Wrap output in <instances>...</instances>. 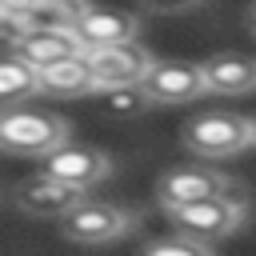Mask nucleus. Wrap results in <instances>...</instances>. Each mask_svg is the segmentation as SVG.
<instances>
[{
    "label": "nucleus",
    "mask_w": 256,
    "mask_h": 256,
    "mask_svg": "<svg viewBox=\"0 0 256 256\" xmlns=\"http://www.w3.org/2000/svg\"><path fill=\"white\" fill-rule=\"evenodd\" d=\"M76 36L84 48H100V44H120V40H136L140 32V16L132 12H116V8H80L76 12Z\"/></svg>",
    "instance_id": "10"
},
{
    "label": "nucleus",
    "mask_w": 256,
    "mask_h": 256,
    "mask_svg": "<svg viewBox=\"0 0 256 256\" xmlns=\"http://www.w3.org/2000/svg\"><path fill=\"white\" fill-rule=\"evenodd\" d=\"M140 88L148 92L152 104H188V100H196V96L208 92L200 64H180V60H160V64H152V72L144 76Z\"/></svg>",
    "instance_id": "8"
},
{
    "label": "nucleus",
    "mask_w": 256,
    "mask_h": 256,
    "mask_svg": "<svg viewBox=\"0 0 256 256\" xmlns=\"http://www.w3.org/2000/svg\"><path fill=\"white\" fill-rule=\"evenodd\" d=\"M36 4H44V0H0V8H16V12H28Z\"/></svg>",
    "instance_id": "19"
},
{
    "label": "nucleus",
    "mask_w": 256,
    "mask_h": 256,
    "mask_svg": "<svg viewBox=\"0 0 256 256\" xmlns=\"http://www.w3.org/2000/svg\"><path fill=\"white\" fill-rule=\"evenodd\" d=\"M84 196H88V188L68 184V180H60V176H52V172H40V176H32V180H20L16 192H12L16 208H20L24 216H36V220H60V216H68Z\"/></svg>",
    "instance_id": "6"
},
{
    "label": "nucleus",
    "mask_w": 256,
    "mask_h": 256,
    "mask_svg": "<svg viewBox=\"0 0 256 256\" xmlns=\"http://www.w3.org/2000/svg\"><path fill=\"white\" fill-rule=\"evenodd\" d=\"M148 12H156V16H180V12H192V8H200L204 0H140Z\"/></svg>",
    "instance_id": "18"
},
{
    "label": "nucleus",
    "mask_w": 256,
    "mask_h": 256,
    "mask_svg": "<svg viewBox=\"0 0 256 256\" xmlns=\"http://www.w3.org/2000/svg\"><path fill=\"white\" fill-rule=\"evenodd\" d=\"M168 216H172L176 232L212 244V240L232 236V232L248 220V196H244L240 184H228L224 192H216V196H208V200H196V204H184V208H172Z\"/></svg>",
    "instance_id": "3"
},
{
    "label": "nucleus",
    "mask_w": 256,
    "mask_h": 256,
    "mask_svg": "<svg viewBox=\"0 0 256 256\" xmlns=\"http://www.w3.org/2000/svg\"><path fill=\"white\" fill-rule=\"evenodd\" d=\"M136 224V216L112 200L100 196H84L68 216H60V232L76 244H112L120 236H128Z\"/></svg>",
    "instance_id": "4"
},
{
    "label": "nucleus",
    "mask_w": 256,
    "mask_h": 256,
    "mask_svg": "<svg viewBox=\"0 0 256 256\" xmlns=\"http://www.w3.org/2000/svg\"><path fill=\"white\" fill-rule=\"evenodd\" d=\"M212 96H248L256 92V60L244 52H220L200 64Z\"/></svg>",
    "instance_id": "11"
},
{
    "label": "nucleus",
    "mask_w": 256,
    "mask_h": 256,
    "mask_svg": "<svg viewBox=\"0 0 256 256\" xmlns=\"http://www.w3.org/2000/svg\"><path fill=\"white\" fill-rule=\"evenodd\" d=\"M140 256H216L204 240H196V236H184V232H176V236H164V240H152Z\"/></svg>",
    "instance_id": "15"
},
{
    "label": "nucleus",
    "mask_w": 256,
    "mask_h": 256,
    "mask_svg": "<svg viewBox=\"0 0 256 256\" xmlns=\"http://www.w3.org/2000/svg\"><path fill=\"white\" fill-rule=\"evenodd\" d=\"M256 144V120L240 112H200L184 124V148L200 160H228Z\"/></svg>",
    "instance_id": "2"
},
{
    "label": "nucleus",
    "mask_w": 256,
    "mask_h": 256,
    "mask_svg": "<svg viewBox=\"0 0 256 256\" xmlns=\"http://www.w3.org/2000/svg\"><path fill=\"white\" fill-rule=\"evenodd\" d=\"M44 172H52V176H60L68 184L92 188V184H100V180L112 176V160L104 152H96V148H84V144H72L68 140L52 156H44Z\"/></svg>",
    "instance_id": "9"
},
{
    "label": "nucleus",
    "mask_w": 256,
    "mask_h": 256,
    "mask_svg": "<svg viewBox=\"0 0 256 256\" xmlns=\"http://www.w3.org/2000/svg\"><path fill=\"white\" fill-rule=\"evenodd\" d=\"M104 104H108V112H116V116H132V112H144L152 100H148V92L136 84V88H112V92H104Z\"/></svg>",
    "instance_id": "16"
},
{
    "label": "nucleus",
    "mask_w": 256,
    "mask_h": 256,
    "mask_svg": "<svg viewBox=\"0 0 256 256\" xmlns=\"http://www.w3.org/2000/svg\"><path fill=\"white\" fill-rule=\"evenodd\" d=\"M248 20H252V32H256V8H252V12H248Z\"/></svg>",
    "instance_id": "20"
},
{
    "label": "nucleus",
    "mask_w": 256,
    "mask_h": 256,
    "mask_svg": "<svg viewBox=\"0 0 256 256\" xmlns=\"http://www.w3.org/2000/svg\"><path fill=\"white\" fill-rule=\"evenodd\" d=\"M12 52L40 72V68L60 64V60H68V56H80V52H88V48L80 44L76 28H52V32H32V36H24Z\"/></svg>",
    "instance_id": "12"
},
{
    "label": "nucleus",
    "mask_w": 256,
    "mask_h": 256,
    "mask_svg": "<svg viewBox=\"0 0 256 256\" xmlns=\"http://www.w3.org/2000/svg\"><path fill=\"white\" fill-rule=\"evenodd\" d=\"M32 92H40V76L32 64H24L16 52L8 60H0V108H12V104H24Z\"/></svg>",
    "instance_id": "14"
},
{
    "label": "nucleus",
    "mask_w": 256,
    "mask_h": 256,
    "mask_svg": "<svg viewBox=\"0 0 256 256\" xmlns=\"http://www.w3.org/2000/svg\"><path fill=\"white\" fill-rule=\"evenodd\" d=\"M228 184H232V180H228L220 168H212L208 160H204V164H180V168H172V172H164V176L156 180V200H160L164 212H172V208L208 200V196L224 192Z\"/></svg>",
    "instance_id": "7"
},
{
    "label": "nucleus",
    "mask_w": 256,
    "mask_h": 256,
    "mask_svg": "<svg viewBox=\"0 0 256 256\" xmlns=\"http://www.w3.org/2000/svg\"><path fill=\"white\" fill-rule=\"evenodd\" d=\"M36 76H40V92H44V96H92V92H96V76H92L88 52L68 56V60H60V64H48V68H40Z\"/></svg>",
    "instance_id": "13"
},
{
    "label": "nucleus",
    "mask_w": 256,
    "mask_h": 256,
    "mask_svg": "<svg viewBox=\"0 0 256 256\" xmlns=\"http://www.w3.org/2000/svg\"><path fill=\"white\" fill-rule=\"evenodd\" d=\"M24 36H32V24H28V16H24V12H16V8H0V44L16 48Z\"/></svg>",
    "instance_id": "17"
},
{
    "label": "nucleus",
    "mask_w": 256,
    "mask_h": 256,
    "mask_svg": "<svg viewBox=\"0 0 256 256\" xmlns=\"http://www.w3.org/2000/svg\"><path fill=\"white\" fill-rule=\"evenodd\" d=\"M88 64H92V76H96V92H112V88L144 84V76L152 72L156 60L140 40H120V44L88 48Z\"/></svg>",
    "instance_id": "5"
},
{
    "label": "nucleus",
    "mask_w": 256,
    "mask_h": 256,
    "mask_svg": "<svg viewBox=\"0 0 256 256\" xmlns=\"http://www.w3.org/2000/svg\"><path fill=\"white\" fill-rule=\"evenodd\" d=\"M68 140H72V124L48 108H32V104L0 108V152L44 160Z\"/></svg>",
    "instance_id": "1"
}]
</instances>
